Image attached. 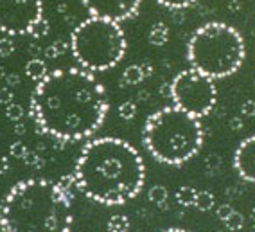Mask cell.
<instances>
[{
	"label": "cell",
	"instance_id": "cell-1",
	"mask_svg": "<svg viewBox=\"0 0 255 232\" xmlns=\"http://www.w3.org/2000/svg\"><path fill=\"white\" fill-rule=\"evenodd\" d=\"M108 99L87 70L65 68L47 74L31 97V114L41 132L61 141H81L103 124Z\"/></svg>",
	"mask_w": 255,
	"mask_h": 232
},
{
	"label": "cell",
	"instance_id": "cell-2",
	"mask_svg": "<svg viewBox=\"0 0 255 232\" xmlns=\"http://www.w3.org/2000/svg\"><path fill=\"white\" fill-rule=\"evenodd\" d=\"M146 169L131 144L105 137L83 148L74 169L78 189L105 205H123L138 195Z\"/></svg>",
	"mask_w": 255,
	"mask_h": 232
},
{
	"label": "cell",
	"instance_id": "cell-3",
	"mask_svg": "<svg viewBox=\"0 0 255 232\" xmlns=\"http://www.w3.org/2000/svg\"><path fill=\"white\" fill-rule=\"evenodd\" d=\"M0 223L4 232H69L70 196L49 180L20 182L5 196Z\"/></svg>",
	"mask_w": 255,
	"mask_h": 232
},
{
	"label": "cell",
	"instance_id": "cell-4",
	"mask_svg": "<svg viewBox=\"0 0 255 232\" xmlns=\"http://www.w3.org/2000/svg\"><path fill=\"white\" fill-rule=\"evenodd\" d=\"M144 144L158 162L178 166L192 159L203 144L200 119L178 106L153 114L144 128Z\"/></svg>",
	"mask_w": 255,
	"mask_h": 232
},
{
	"label": "cell",
	"instance_id": "cell-5",
	"mask_svg": "<svg viewBox=\"0 0 255 232\" xmlns=\"http://www.w3.org/2000/svg\"><path fill=\"white\" fill-rule=\"evenodd\" d=\"M245 40L237 29L221 22L201 25L187 47L192 68L212 79L232 76L245 61Z\"/></svg>",
	"mask_w": 255,
	"mask_h": 232
},
{
	"label": "cell",
	"instance_id": "cell-6",
	"mask_svg": "<svg viewBox=\"0 0 255 232\" xmlns=\"http://www.w3.org/2000/svg\"><path fill=\"white\" fill-rule=\"evenodd\" d=\"M70 47L79 63L87 70H108L123 59L126 38L114 20L92 16L74 29Z\"/></svg>",
	"mask_w": 255,
	"mask_h": 232
},
{
	"label": "cell",
	"instance_id": "cell-7",
	"mask_svg": "<svg viewBox=\"0 0 255 232\" xmlns=\"http://www.w3.org/2000/svg\"><path fill=\"white\" fill-rule=\"evenodd\" d=\"M171 97L174 106L201 119L212 112L218 101V90L212 77L198 72L196 68H189L173 79Z\"/></svg>",
	"mask_w": 255,
	"mask_h": 232
},
{
	"label": "cell",
	"instance_id": "cell-8",
	"mask_svg": "<svg viewBox=\"0 0 255 232\" xmlns=\"http://www.w3.org/2000/svg\"><path fill=\"white\" fill-rule=\"evenodd\" d=\"M41 18V0H0V29L7 34L31 32Z\"/></svg>",
	"mask_w": 255,
	"mask_h": 232
},
{
	"label": "cell",
	"instance_id": "cell-9",
	"mask_svg": "<svg viewBox=\"0 0 255 232\" xmlns=\"http://www.w3.org/2000/svg\"><path fill=\"white\" fill-rule=\"evenodd\" d=\"M92 16L123 22L137 13L140 0H83Z\"/></svg>",
	"mask_w": 255,
	"mask_h": 232
},
{
	"label": "cell",
	"instance_id": "cell-10",
	"mask_svg": "<svg viewBox=\"0 0 255 232\" xmlns=\"http://www.w3.org/2000/svg\"><path fill=\"white\" fill-rule=\"evenodd\" d=\"M234 168L243 180L255 184V135L245 139L237 146L234 155Z\"/></svg>",
	"mask_w": 255,
	"mask_h": 232
},
{
	"label": "cell",
	"instance_id": "cell-11",
	"mask_svg": "<svg viewBox=\"0 0 255 232\" xmlns=\"http://www.w3.org/2000/svg\"><path fill=\"white\" fill-rule=\"evenodd\" d=\"M169 38V27L164 22H156L151 25L149 34H147V40L153 45H164Z\"/></svg>",
	"mask_w": 255,
	"mask_h": 232
},
{
	"label": "cell",
	"instance_id": "cell-12",
	"mask_svg": "<svg viewBox=\"0 0 255 232\" xmlns=\"http://www.w3.org/2000/svg\"><path fill=\"white\" fill-rule=\"evenodd\" d=\"M25 74H27L31 79L41 81V79L47 76V65H45V61H41V59H31V61L25 65Z\"/></svg>",
	"mask_w": 255,
	"mask_h": 232
},
{
	"label": "cell",
	"instance_id": "cell-13",
	"mask_svg": "<svg viewBox=\"0 0 255 232\" xmlns=\"http://www.w3.org/2000/svg\"><path fill=\"white\" fill-rule=\"evenodd\" d=\"M146 77L144 70H142L140 65H131V67H128L123 74V85H138Z\"/></svg>",
	"mask_w": 255,
	"mask_h": 232
},
{
	"label": "cell",
	"instance_id": "cell-14",
	"mask_svg": "<svg viewBox=\"0 0 255 232\" xmlns=\"http://www.w3.org/2000/svg\"><path fill=\"white\" fill-rule=\"evenodd\" d=\"M196 195H198V191L194 187L183 186L176 191V200H178V204L183 205V207H191V205L196 204Z\"/></svg>",
	"mask_w": 255,
	"mask_h": 232
},
{
	"label": "cell",
	"instance_id": "cell-15",
	"mask_svg": "<svg viewBox=\"0 0 255 232\" xmlns=\"http://www.w3.org/2000/svg\"><path fill=\"white\" fill-rule=\"evenodd\" d=\"M128 229H129V220L124 214H117L110 218L106 232H128Z\"/></svg>",
	"mask_w": 255,
	"mask_h": 232
},
{
	"label": "cell",
	"instance_id": "cell-16",
	"mask_svg": "<svg viewBox=\"0 0 255 232\" xmlns=\"http://www.w3.org/2000/svg\"><path fill=\"white\" fill-rule=\"evenodd\" d=\"M216 204V198L214 195L210 191H198L196 195V204H194V207L200 211H210L212 207H214Z\"/></svg>",
	"mask_w": 255,
	"mask_h": 232
},
{
	"label": "cell",
	"instance_id": "cell-17",
	"mask_svg": "<svg viewBox=\"0 0 255 232\" xmlns=\"http://www.w3.org/2000/svg\"><path fill=\"white\" fill-rule=\"evenodd\" d=\"M167 196H169V193L164 186H155L149 189V200L153 202V204L164 205L165 202H167Z\"/></svg>",
	"mask_w": 255,
	"mask_h": 232
},
{
	"label": "cell",
	"instance_id": "cell-18",
	"mask_svg": "<svg viewBox=\"0 0 255 232\" xmlns=\"http://www.w3.org/2000/svg\"><path fill=\"white\" fill-rule=\"evenodd\" d=\"M243 225H245V218H243V214L237 213V211H234V213L225 220V227H227L228 231H241Z\"/></svg>",
	"mask_w": 255,
	"mask_h": 232
},
{
	"label": "cell",
	"instance_id": "cell-19",
	"mask_svg": "<svg viewBox=\"0 0 255 232\" xmlns=\"http://www.w3.org/2000/svg\"><path fill=\"white\" fill-rule=\"evenodd\" d=\"M156 2L165 5V7H169V9H183V7L192 5L196 0H156Z\"/></svg>",
	"mask_w": 255,
	"mask_h": 232
},
{
	"label": "cell",
	"instance_id": "cell-20",
	"mask_svg": "<svg viewBox=\"0 0 255 232\" xmlns=\"http://www.w3.org/2000/svg\"><path fill=\"white\" fill-rule=\"evenodd\" d=\"M135 114H137V106L131 101H126V103H123V105L119 106V115L123 119H133Z\"/></svg>",
	"mask_w": 255,
	"mask_h": 232
},
{
	"label": "cell",
	"instance_id": "cell-21",
	"mask_svg": "<svg viewBox=\"0 0 255 232\" xmlns=\"http://www.w3.org/2000/svg\"><path fill=\"white\" fill-rule=\"evenodd\" d=\"M49 32V22L47 20H38V23L32 27V31H31V34H34L36 38H40V36H43V34H47Z\"/></svg>",
	"mask_w": 255,
	"mask_h": 232
},
{
	"label": "cell",
	"instance_id": "cell-22",
	"mask_svg": "<svg viewBox=\"0 0 255 232\" xmlns=\"http://www.w3.org/2000/svg\"><path fill=\"white\" fill-rule=\"evenodd\" d=\"M234 213V207L230 204H223V205H219L218 211H216V214H218V218L221 220V222H225V220L230 216V214Z\"/></svg>",
	"mask_w": 255,
	"mask_h": 232
},
{
	"label": "cell",
	"instance_id": "cell-23",
	"mask_svg": "<svg viewBox=\"0 0 255 232\" xmlns=\"http://www.w3.org/2000/svg\"><path fill=\"white\" fill-rule=\"evenodd\" d=\"M241 114L245 115V117H254V115H255V101L254 99H248V101H245V103H243Z\"/></svg>",
	"mask_w": 255,
	"mask_h": 232
},
{
	"label": "cell",
	"instance_id": "cell-24",
	"mask_svg": "<svg viewBox=\"0 0 255 232\" xmlns=\"http://www.w3.org/2000/svg\"><path fill=\"white\" fill-rule=\"evenodd\" d=\"M7 115H9L11 119H18L20 115H22V110H20V106H11L9 110H7Z\"/></svg>",
	"mask_w": 255,
	"mask_h": 232
},
{
	"label": "cell",
	"instance_id": "cell-25",
	"mask_svg": "<svg viewBox=\"0 0 255 232\" xmlns=\"http://www.w3.org/2000/svg\"><path fill=\"white\" fill-rule=\"evenodd\" d=\"M230 128H232V130H236V132H237V130H241V128H243V121L239 117H234L232 121H230Z\"/></svg>",
	"mask_w": 255,
	"mask_h": 232
},
{
	"label": "cell",
	"instance_id": "cell-26",
	"mask_svg": "<svg viewBox=\"0 0 255 232\" xmlns=\"http://www.w3.org/2000/svg\"><path fill=\"white\" fill-rule=\"evenodd\" d=\"M164 232H189V231H183V229H167Z\"/></svg>",
	"mask_w": 255,
	"mask_h": 232
}]
</instances>
